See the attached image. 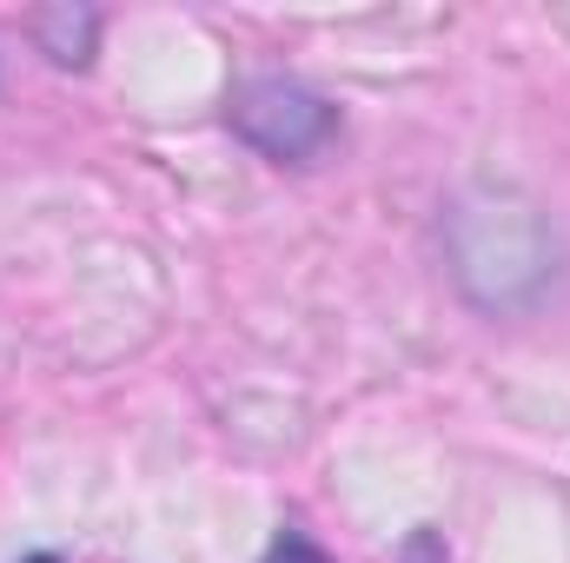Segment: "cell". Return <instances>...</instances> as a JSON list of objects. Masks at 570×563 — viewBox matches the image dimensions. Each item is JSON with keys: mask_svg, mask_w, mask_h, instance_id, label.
Returning a JSON list of instances; mask_svg holds the SVG:
<instances>
[{"mask_svg": "<svg viewBox=\"0 0 570 563\" xmlns=\"http://www.w3.org/2000/svg\"><path fill=\"white\" fill-rule=\"evenodd\" d=\"M226 120L239 127V140L259 146L266 159H292V166H305L312 152H325V140L338 134V107L325 100V93H312L305 80H292V73H253L239 93H233V107H226Z\"/></svg>", "mask_w": 570, "mask_h": 563, "instance_id": "obj_1", "label": "cell"}, {"mask_svg": "<svg viewBox=\"0 0 570 563\" xmlns=\"http://www.w3.org/2000/svg\"><path fill=\"white\" fill-rule=\"evenodd\" d=\"M94 33H100V20L80 7H60V13H40V40H47V53L60 60V67H80L87 53H94Z\"/></svg>", "mask_w": 570, "mask_h": 563, "instance_id": "obj_2", "label": "cell"}, {"mask_svg": "<svg viewBox=\"0 0 570 563\" xmlns=\"http://www.w3.org/2000/svg\"><path fill=\"white\" fill-rule=\"evenodd\" d=\"M266 563H332V557H325V544H312L298 524H285L279 537H273V551H266Z\"/></svg>", "mask_w": 570, "mask_h": 563, "instance_id": "obj_3", "label": "cell"}, {"mask_svg": "<svg viewBox=\"0 0 570 563\" xmlns=\"http://www.w3.org/2000/svg\"><path fill=\"white\" fill-rule=\"evenodd\" d=\"M27 563H60V557H47V551H40V557H27Z\"/></svg>", "mask_w": 570, "mask_h": 563, "instance_id": "obj_4", "label": "cell"}]
</instances>
